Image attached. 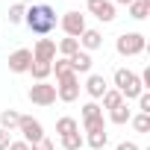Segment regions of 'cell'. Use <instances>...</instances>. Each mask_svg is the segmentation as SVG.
<instances>
[{
    "mask_svg": "<svg viewBox=\"0 0 150 150\" xmlns=\"http://www.w3.org/2000/svg\"><path fill=\"white\" fill-rule=\"evenodd\" d=\"M24 24L30 27V33H35V35H50L53 30H56V9L53 6H47V3H30L27 6V15H24Z\"/></svg>",
    "mask_w": 150,
    "mask_h": 150,
    "instance_id": "1",
    "label": "cell"
},
{
    "mask_svg": "<svg viewBox=\"0 0 150 150\" xmlns=\"http://www.w3.org/2000/svg\"><path fill=\"white\" fill-rule=\"evenodd\" d=\"M112 83H115V91H121V97L129 103V100H135L141 91H144V86H141V77L135 71H129V68H118L115 71V77H112Z\"/></svg>",
    "mask_w": 150,
    "mask_h": 150,
    "instance_id": "2",
    "label": "cell"
},
{
    "mask_svg": "<svg viewBox=\"0 0 150 150\" xmlns=\"http://www.w3.org/2000/svg\"><path fill=\"white\" fill-rule=\"evenodd\" d=\"M115 50L121 56H141L147 50V38L141 33H121L118 41H115Z\"/></svg>",
    "mask_w": 150,
    "mask_h": 150,
    "instance_id": "3",
    "label": "cell"
},
{
    "mask_svg": "<svg viewBox=\"0 0 150 150\" xmlns=\"http://www.w3.org/2000/svg\"><path fill=\"white\" fill-rule=\"evenodd\" d=\"M80 77L77 74H71V77H65V80H56V100H62V103H74L80 97Z\"/></svg>",
    "mask_w": 150,
    "mask_h": 150,
    "instance_id": "4",
    "label": "cell"
},
{
    "mask_svg": "<svg viewBox=\"0 0 150 150\" xmlns=\"http://www.w3.org/2000/svg\"><path fill=\"white\" fill-rule=\"evenodd\" d=\"M27 97H30V103H35V106H53V103H56V86H50V83H35V86H30Z\"/></svg>",
    "mask_w": 150,
    "mask_h": 150,
    "instance_id": "5",
    "label": "cell"
},
{
    "mask_svg": "<svg viewBox=\"0 0 150 150\" xmlns=\"http://www.w3.org/2000/svg\"><path fill=\"white\" fill-rule=\"evenodd\" d=\"M18 132L24 135V141H27V144H35V141H41V138H44V127H41V121H38V118H33V115H21Z\"/></svg>",
    "mask_w": 150,
    "mask_h": 150,
    "instance_id": "6",
    "label": "cell"
},
{
    "mask_svg": "<svg viewBox=\"0 0 150 150\" xmlns=\"http://www.w3.org/2000/svg\"><path fill=\"white\" fill-rule=\"evenodd\" d=\"M59 27H62V33H65L68 38H80L83 30H86V15H80V12H65V15L59 18Z\"/></svg>",
    "mask_w": 150,
    "mask_h": 150,
    "instance_id": "7",
    "label": "cell"
},
{
    "mask_svg": "<svg viewBox=\"0 0 150 150\" xmlns=\"http://www.w3.org/2000/svg\"><path fill=\"white\" fill-rule=\"evenodd\" d=\"M86 9H88L97 21H103V24H112V21L118 18V9H115L112 0H86Z\"/></svg>",
    "mask_w": 150,
    "mask_h": 150,
    "instance_id": "8",
    "label": "cell"
},
{
    "mask_svg": "<svg viewBox=\"0 0 150 150\" xmlns=\"http://www.w3.org/2000/svg\"><path fill=\"white\" fill-rule=\"evenodd\" d=\"M33 62H47V65H53V59H56V38H38L35 44H33Z\"/></svg>",
    "mask_w": 150,
    "mask_h": 150,
    "instance_id": "9",
    "label": "cell"
},
{
    "mask_svg": "<svg viewBox=\"0 0 150 150\" xmlns=\"http://www.w3.org/2000/svg\"><path fill=\"white\" fill-rule=\"evenodd\" d=\"M30 65H33L30 47H18L15 53H9V71H12V74H27Z\"/></svg>",
    "mask_w": 150,
    "mask_h": 150,
    "instance_id": "10",
    "label": "cell"
},
{
    "mask_svg": "<svg viewBox=\"0 0 150 150\" xmlns=\"http://www.w3.org/2000/svg\"><path fill=\"white\" fill-rule=\"evenodd\" d=\"M83 88H86V94H88L91 100H100V97L109 91V83H106V77H103V74H88Z\"/></svg>",
    "mask_w": 150,
    "mask_h": 150,
    "instance_id": "11",
    "label": "cell"
},
{
    "mask_svg": "<svg viewBox=\"0 0 150 150\" xmlns=\"http://www.w3.org/2000/svg\"><path fill=\"white\" fill-rule=\"evenodd\" d=\"M77 41H80V50L91 53V50H100V47H103V33H100V30H94V27H86V30H83V35H80Z\"/></svg>",
    "mask_w": 150,
    "mask_h": 150,
    "instance_id": "12",
    "label": "cell"
},
{
    "mask_svg": "<svg viewBox=\"0 0 150 150\" xmlns=\"http://www.w3.org/2000/svg\"><path fill=\"white\" fill-rule=\"evenodd\" d=\"M68 62H71V68H74V74H77V77H80V74H91V65H94L91 53H86V50H77Z\"/></svg>",
    "mask_w": 150,
    "mask_h": 150,
    "instance_id": "13",
    "label": "cell"
},
{
    "mask_svg": "<svg viewBox=\"0 0 150 150\" xmlns=\"http://www.w3.org/2000/svg\"><path fill=\"white\" fill-rule=\"evenodd\" d=\"M83 138H86L88 150H103V147L109 144V132H106V129H97V132H86Z\"/></svg>",
    "mask_w": 150,
    "mask_h": 150,
    "instance_id": "14",
    "label": "cell"
},
{
    "mask_svg": "<svg viewBox=\"0 0 150 150\" xmlns=\"http://www.w3.org/2000/svg\"><path fill=\"white\" fill-rule=\"evenodd\" d=\"M129 118H132V109L127 106V100H124L121 106H115V109L109 112V121H112V124H118V127H124V124H129Z\"/></svg>",
    "mask_w": 150,
    "mask_h": 150,
    "instance_id": "15",
    "label": "cell"
},
{
    "mask_svg": "<svg viewBox=\"0 0 150 150\" xmlns=\"http://www.w3.org/2000/svg\"><path fill=\"white\" fill-rule=\"evenodd\" d=\"M56 132H59V138H62V135H71V132H80V124H77V118L62 115V118L56 121Z\"/></svg>",
    "mask_w": 150,
    "mask_h": 150,
    "instance_id": "16",
    "label": "cell"
},
{
    "mask_svg": "<svg viewBox=\"0 0 150 150\" xmlns=\"http://www.w3.org/2000/svg\"><path fill=\"white\" fill-rule=\"evenodd\" d=\"M59 144H62V150H83L86 138H83V132H71V135H62Z\"/></svg>",
    "mask_w": 150,
    "mask_h": 150,
    "instance_id": "17",
    "label": "cell"
},
{
    "mask_svg": "<svg viewBox=\"0 0 150 150\" xmlns=\"http://www.w3.org/2000/svg\"><path fill=\"white\" fill-rule=\"evenodd\" d=\"M18 124H21V115H18L15 109H3V112H0V127H3L6 132L18 129Z\"/></svg>",
    "mask_w": 150,
    "mask_h": 150,
    "instance_id": "18",
    "label": "cell"
},
{
    "mask_svg": "<svg viewBox=\"0 0 150 150\" xmlns=\"http://www.w3.org/2000/svg\"><path fill=\"white\" fill-rule=\"evenodd\" d=\"M27 74H33L35 83H47V77H50V65H47V62H33Z\"/></svg>",
    "mask_w": 150,
    "mask_h": 150,
    "instance_id": "19",
    "label": "cell"
},
{
    "mask_svg": "<svg viewBox=\"0 0 150 150\" xmlns=\"http://www.w3.org/2000/svg\"><path fill=\"white\" fill-rule=\"evenodd\" d=\"M100 100H103V103H100V109H106V112H112L115 106H121V103H124L121 91H115V88H109V91H106V94H103Z\"/></svg>",
    "mask_w": 150,
    "mask_h": 150,
    "instance_id": "20",
    "label": "cell"
},
{
    "mask_svg": "<svg viewBox=\"0 0 150 150\" xmlns=\"http://www.w3.org/2000/svg\"><path fill=\"white\" fill-rule=\"evenodd\" d=\"M127 9H129V18H132V21H144V18H147V12H150V6L144 3V0H132Z\"/></svg>",
    "mask_w": 150,
    "mask_h": 150,
    "instance_id": "21",
    "label": "cell"
},
{
    "mask_svg": "<svg viewBox=\"0 0 150 150\" xmlns=\"http://www.w3.org/2000/svg\"><path fill=\"white\" fill-rule=\"evenodd\" d=\"M129 124H132V129H135V132H150V115H144V112L132 115V118H129Z\"/></svg>",
    "mask_w": 150,
    "mask_h": 150,
    "instance_id": "22",
    "label": "cell"
},
{
    "mask_svg": "<svg viewBox=\"0 0 150 150\" xmlns=\"http://www.w3.org/2000/svg\"><path fill=\"white\" fill-rule=\"evenodd\" d=\"M24 15H27L24 3H12L9 6V24H24Z\"/></svg>",
    "mask_w": 150,
    "mask_h": 150,
    "instance_id": "23",
    "label": "cell"
},
{
    "mask_svg": "<svg viewBox=\"0 0 150 150\" xmlns=\"http://www.w3.org/2000/svg\"><path fill=\"white\" fill-rule=\"evenodd\" d=\"M100 115H103V109H100V103H97V100L83 103V121H88V118H100Z\"/></svg>",
    "mask_w": 150,
    "mask_h": 150,
    "instance_id": "24",
    "label": "cell"
},
{
    "mask_svg": "<svg viewBox=\"0 0 150 150\" xmlns=\"http://www.w3.org/2000/svg\"><path fill=\"white\" fill-rule=\"evenodd\" d=\"M83 129L86 132H97V129H106V118L100 115V118H88V121H83Z\"/></svg>",
    "mask_w": 150,
    "mask_h": 150,
    "instance_id": "25",
    "label": "cell"
},
{
    "mask_svg": "<svg viewBox=\"0 0 150 150\" xmlns=\"http://www.w3.org/2000/svg\"><path fill=\"white\" fill-rule=\"evenodd\" d=\"M138 112H144V115H150V91H141L138 97Z\"/></svg>",
    "mask_w": 150,
    "mask_h": 150,
    "instance_id": "26",
    "label": "cell"
},
{
    "mask_svg": "<svg viewBox=\"0 0 150 150\" xmlns=\"http://www.w3.org/2000/svg\"><path fill=\"white\" fill-rule=\"evenodd\" d=\"M30 150H56V144H53V141H50V138L44 135L41 141H35V144H30Z\"/></svg>",
    "mask_w": 150,
    "mask_h": 150,
    "instance_id": "27",
    "label": "cell"
},
{
    "mask_svg": "<svg viewBox=\"0 0 150 150\" xmlns=\"http://www.w3.org/2000/svg\"><path fill=\"white\" fill-rule=\"evenodd\" d=\"M9 144H12V135H9V132H6L3 127H0V150H6Z\"/></svg>",
    "mask_w": 150,
    "mask_h": 150,
    "instance_id": "28",
    "label": "cell"
},
{
    "mask_svg": "<svg viewBox=\"0 0 150 150\" xmlns=\"http://www.w3.org/2000/svg\"><path fill=\"white\" fill-rule=\"evenodd\" d=\"M6 150H30V144H27V141L21 138V141H12V144H9Z\"/></svg>",
    "mask_w": 150,
    "mask_h": 150,
    "instance_id": "29",
    "label": "cell"
},
{
    "mask_svg": "<svg viewBox=\"0 0 150 150\" xmlns=\"http://www.w3.org/2000/svg\"><path fill=\"white\" fill-rule=\"evenodd\" d=\"M118 150H141V147H138L135 141H121V144H118Z\"/></svg>",
    "mask_w": 150,
    "mask_h": 150,
    "instance_id": "30",
    "label": "cell"
},
{
    "mask_svg": "<svg viewBox=\"0 0 150 150\" xmlns=\"http://www.w3.org/2000/svg\"><path fill=\"white\" fill-rule=\"evenodd\" d=\"M112 3H115V6H118V3H121V6H129L132 0H112Z\"/></svg>",
    "mask_w": 150,
    "mask_h": 150,
    "instance_id": "31",
    "label": "cell"
},
{
    "mask_svg": "<svg viewBox=\"0 0 150 150\" xmlns=\"http://www.w3.org/2000/svg\"><path fill=\"white\" fill-rule=\"evenodd\" d=\"M18 3H24V6H27V3H33V0H18Z\"/></svg>",
    "mask_w": 150,
    "mask_h": 150,
    "instance_id": "32",
    "label": "cell"
},
{
    "mask_svg": "<svg viewBox=\"0 0 150 150\" xmlns=\"http://www.w3.org/2000/svg\"><path fill=\"white\" fill-rule=\"evenodd\" d=\"M83 150H86V147H83Z\"/></svg>",
    "mask_w": 150,
    "mask_h": 150,
    "instance_id": "33",
    "label": "cell"
}]
</instances>
